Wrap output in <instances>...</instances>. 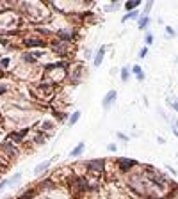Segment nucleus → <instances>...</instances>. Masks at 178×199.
Instances as JSON below:
<instances>
[{"label": "nucleus", "instance_id": "1", "mask_svg": "<svg viewBox=\"0 0 178 199\" xmlns=\"http://www.w3.org/2000/svg\"><path fill=\"white\" fill-rule=\"evenodd\" d=\"M87 167H89V171H93V173H102V171H103V167H105V162H103V158L91 160V162L87 164Z\"/></svg>", "mask_w": 178, "mask_h": 199}, {"label": "nucleus", "instance_id": "2", "mask_svg": "<svg viewBox=\"0 0 178 199\" xmlns=\"http://www.w3.org/2000/svg\"><path fill=\"white\" fill-rule=\"evenodd\" d=\"M118 165H119V169H121V171H127L128 167L136 165V162H134V160H130V158H118Z\"/></svg>", "mask_w": 178, "mask_h": 199}, {"label": "nucleus", "instance_id": "3", "mask_svg": "<svg viewBox=\"0 0 178 199\" xmlns=\"http://www.w3.org/2000/svg\"><path fill=\"white\" fill-rule=\"evenodd\" d=\"M25 44L30 46V48H36V46H45L46 43L43 39H36V37H30V39H25Z\"/></svg>", "mask_w": 178, "mask_h": 199}, {"label": "nucleus", "instance_id": "4", "mask_svg": "<svg viewBox=\"0 0 178 199\" xmlns=\"http://www.w3.org/2000/svg\"><path fill=\"white\" fill-rule=\"evenodd\" d=\"M114 98H116V91H109L107 96H105L103 101H102V103H103V109H109V107L112 105V100H114Z\"/></svg>", "mask_w": 178, "mask_h": 199}, {"label": "nucleus", "instance_id": "5", "mask_svg": "<svg viewBox=\"0 0 178 199\" xmlns=\"http://www.w3.org/2000/svg\"><path fill=\"white\" fill-rule=\"evenodd\" d=\"M27 133H29V130H21V132H12V133H9V137H11L12 141H16V142H21V139H23Z\"/></svg>", "mask_w": 178, "mask_h": 199}, {"label": "nucleus", "instance_id": "6", "mask_svg": "<svg viewBox=\"0 0 178 199\" xmlns=\"http://www.w3.org/2000/svg\"><path fill=\"white\" fill-rule=\"evenodd\" d=\"M50 162H52V160H46V162H41V164H39V165H37V167L34 169V174H41L43 171H46V169L50 167Z\"/></svg>", "mask_w": 178, "mask_h": 199}, {"label": "nucleus", "instance_id": "7", "mask_svg": "<svg viewBox=\"0 0 178 199\" xmlns=\"http://www.w3.org/2000/svg\"><path fill=\"white\" fill-rule=\"evenodd\" d=\"M103 55H105V46H102V48L98 50L96 57H94V66H96V68H98V66L102 64V59H103Z\"/></svg>", "mask_w": 178, "mask_h": 199}, {"label": "nucleus", "instance_id": "8", "mask_svg": "<svg viewBox=\"0 0 178 199\" xmlns=\"http://www.w3.org/2000/svg\"><path fill=\"white\" fill-rule=\"evenodd\" d=\"M84 148H86V146H84V142H80L77 148H73V149H71V153H70V155H71V157H78V155H82Z\"/></svg>", "mask_w": 178, "mask_h": 199}, {"label": "nucleus", "instance_id": "9", "mask_svg": "<svg viewBox=\"0 0 178 199\" xmlns=\"http://www.w3.org/2000/svg\"><path fill=\"white\" fill-rule=\"evenodd\" d=\"M139 4H141V0H130V2H127V4H125V7L130 11V9H136Z\"/></svg>", "mask_w": 178, "mask_h": 199}, {"label": "nucleus", "instance_id": "10", "mask_svg": "<svg viewBox=\"0 0 178 199\" xmlns=\"http://www.w3.org/2000/svg\"><path fill=\"white\" fill-rule=\"evenodd\" d=\"M2 148H4V149H5V151H7L9 155H14V153H16V148H14V146H11L9 142H5V144H2Z\"/></svg>", "mask_w": 178, "mask_h": 199}, {"label": "nucleus", "instance_id": "11", "mask_svg": "<svg viewBox=\"0 0 178 199\" xmlns=\"http://www.w3.org/2000/svg\"><path fill=\"white\" fill-rule=\"evenodd\" d=\"M132 69H134V73L137 75V78H139V80H143V78H144V75H143V69H141V66H134Z\"/></svg>", "mask_w": 178, "mask_h": 199}, {"label": "nucleus", "instance_id": "12", "mask_svg": "<svg viewBox=\"0 0 178 199\" xmlns=\"http://www.w3.org/2000/svg\"><path fill=\"white\" fill-rule=\"evenodd\" d=\"M78 119H80V112H78V110H75V114H73V116L70 117V125H75V123H77Z\"/></svg>", "mask_w": 178, "mask_h": 199}, {"label": "nucleus", "instance_id": "13", "mask_svg": "<svg viewBox=\"0 0 178 199\" xmlns=\"http://www.w3.org/2000/svg\"><path fill=\"white\" fill-rule=\"evenodd\" d=\"M121 80H123V82L128 80V68H123V69H121Z\"/></svg>", "mask_w": 178, "mask_h": 199}, {"label": "nucleus", "instance_id": "14", "mask_svg": "<svg viewBox=\"0 0 178 199\" xmlns=\"http://www.w3.org/2000/svg\"><path fill=\"white\" fill-rule=\"evenodd\" d=\"M130 18H132V20H134V18H137V11H132V12H128V14L123 18V21H127V20H130Z\"/></svg>", "mask_w": 178, "mask_h": 199}, {"label": "nucleus", "instance_id": "15", "mask_svg": "<svg viewBox=\"0 0 178 199\" xmlns=\"http://www.w3.org/2000/svg\"><path fill=\"white\" fill-rule=\"evenodd\" d=\"M148 23H150V18H148V16H146V18H141V20H139V27H141V28H143L144 25H148Z\"/></svg>", "mask_w": 178, "mask_h": 199}, {"label": "nucleus", "instance_id": "16", "mask_svg": "<svg viewBox=\"0 0 178 199\" xmlns=\"http://www.w3.org/2000/svg\"><path fill=\"white\" fill-rule=\"evenodd\" d=\"M23 59H25L27 62H34V61H36V59H34V55H29V53H25V55H23Z\"/></svg>", "mask_w": 178, "mask_h": 199}, {"label": "nucleus", "instance_id": "17", "mask_svg": "<svg viewBox=\"0 0 178 199\" xmlns=\"http://www.w3.org/2000/svg\"><path fill=\"white\" fill-rule=\"evenodd\" d=\"M152 41H153V36H152V34H146V43L152 44Z\"/></svg>", "mask_w": 178, "mask_h": 199}, {"label": "nucleus", "instance_id": "18", "mask_svg": "<svg viewBox=\"0 0 178 199\" xmlns=\"http://www.w3.org/2000/svg\"><path fill=\"white\" fill-rule=\"evenodd\" d=\"M146 53H148V48H143V50L139 52V57H146Z\"/></svg>", "mask_w": 178, "mask_h": 199}, {"label": "nucleus", "instance_id": "19", "mask_svg": "<svg viewBox=\"0 0 178 199\" xmlns=\"http://www.w3.org/2000/svg\"><path fill=\"white\" fill-rule=\"evenodd\" d=\"M5 185H9V180H4V182H2V183H0V190H2V189H4V187H5Z\"/></svg>", "mask_w": 178, "mask_h": 199}, {"label": "nucleus", "instance_id": "20", "mask_svg": "<svg viewBox=\"0 0 178 199\" xmlns=\"http://www.w3.org/2000/svg\"><path fill=\"white\" fill-rule=\"evenodd\" d=\"M166 30H168V34H169V36H175V30H173V28H171V27H168V28H166Z\"/></svg>", "mask_w": 178, "mask_h": 199}, {"label": "nucleus", "instance_id": "21", "mask_svg": "<svg viewBox=\"0 0 178 199\" xmlns=\"http://www.w3.org/2000/svg\"><path fill=\"white\" fill-rule=\"evenodd\" d=\"M171 107H173L175 110H178V103H177V101H171Z\"/></svg>", "mask_w": 178, "mask_h": 199}, {"label": "nucleus", "instance_id": "22", "mask_svg": "<svg viewBox=\"0 0 178 199\" xmlns=\"http://www.w3.org/2000/svg\"><path fill=\"white\" fill-rule=\"evenodd\" d=\"M109 149L111 151H116V144H109Z\"/></svg>", "mask_w": 178, "mask_h": 199}, {"label": "nucleus", "instance_id": "23", "mask_svg": "<svg viewBox=\"0 0 178 199\" xmlns=\"http://www.w3.org/2000/svg\"><path fill=\"white\" fill-rule=\"evenodd\" d=\"M4 93H5V87H2V85H0V94H4Z\"/></svg>", "mask_w": 178, "mask_h": 199}, {"label": "nucleus", "instance_id": "24", "mask_svg": "<svg viewBox=\"0 0 178 199\" xmlns=\"http://www.w3.org/2000/svg\"><path fill=\"white\" fill-rule=\"evenodd\" d=\"M0 11H4V7H2V5H0Z\"/></svg>", "mask_w": 178, "mask_h": 199}, {"label": "nucleus", "instance_id": "25", "mask_svg": "<svg viewBox=\"0 0 178 199\" xmlns=\"http://www.w3.org/2000/svg\"><path fill=\"white\" fill-rule=\"evenodd\" d=\"M0 123H2V119H0Z\"/></svg>", "mask_w": 178, "mask_h": 199}, {"label": "nucleus", "instance_id": "26", "mask_svg": "<svg viewBox=\"0 0 178 199\" xmlns=\"http://www.w3.org/2000/svg\"><path fill=\"white\" fill-rule=\"evenodd\" d=\"M5 199H9V198H5Z\"/></svg>", "mask_w": 178, "mask_h": 199}]
</instances>
